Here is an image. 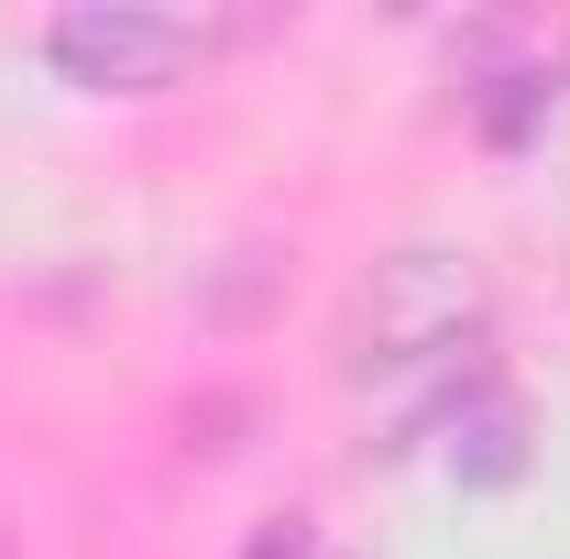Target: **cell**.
Segmentation results:
<instances>
[{"label": "cell", "mask_w": 570, "mask_h": 559, "mask_svg": "<svg viewBox=\"0 0 570 559\" xmlns=\"http://www.w3.org/2000/svg\"><path fill=\"white\" fill-rule=\"evenodd\" d=\"M45 56L77 77V88H176V77L209 56V33L198 22H176V11H132V0H88V11H56L45 22Z\"/></svg>", "instance_id": "cell-1"}, {"label": "cell", "mask_w": 570, "mask_h": 559, "mask_svg": "<svg viewBox=\"0 0 570 559\" xmlns=\"http://www.w3.org/2000/svg\"><path fill=\"white\" fill-rule=\"evenodd\" d=\"M307 559H341V549H307Z\"/></svg>", "instance_id": "cell-2"}]
</instances>
